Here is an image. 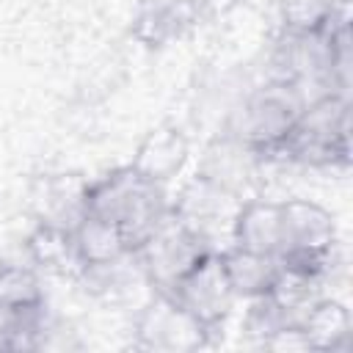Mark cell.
Segmentation results:
<instances>
[{"mask_svg": "<svg viewBox=\"0 0 353 353\" xmlns=\"http://www.w3.org/2000/svg\"><path fill=\"white\" fill-rule=\"evenodd\" d=\"M80 204L85 215L116 223L132 254L154 234V229L171 212L165 185L141 176L132 165H119L85 182Z\"/></svg>", "mask_w": 353, "mask_h": 353, "instance_id": "1", "label": "cell"}, {"mask_svg": "<svg viewBox=\"0 0 353 353\" xmlns=\"http://www.w3.org/2000/svg\"><path fill=\"white\" fill-rule=\"evenodd\" d=\"M273 163L345 168L350 163V99L325 91L306 102L295 127L273 154Z\"/></svg>", "mask_w": 353, "mask_h": 353, "instance_id": "2", "label": "cell"}, {"mask_svg": "<svg viewBox=\"0 0 353 353\" xmlns=\"http://www.w3.org/2000/svg\"><path fill=\"white\" fill-rule=\"evenodd\" d=\"M303 105L306 99L295 83L268 80L262 88H254L232 113L226 135L243 143L256 163H273V154L295 127Z\"/></svg>", "mask_w": 353, "mask_h": 353, "instance_id": "3", "label": "cell"}, {"mask_svg": "<svg viewBox=\"0 0 353 353\" xmlns=\"http://www.w3.org/2000/svg\"><path fill=\"white\" fill-rule=\"evenodd\" d=\"M281 210V245L279 262L292 270L312 276H328L336 248V221L334 215L309 199L279 201Z\"/></svg>", "mask_w": 353, "mask_h": 353, "instance_id": "4", "label": "cell"}, {"mask_svg": "<svg viewBox=\"0 0 353 353\" xmlns=\"http://www.w3.org/2000/svg\"><path fill=\"white\" fill-rule=\"evenodd\" d=\"M212 248L215 245L210 240H204L196 229L168 212V218L154 229V234L132 254V262L138 265L152 292H168L176 279Z\"/></svg>", "mask_w": 353, "mask_h": 353, "instance_id": "5", "label": "cell"}, {"mask_svg": "<svg viewBox=\"0 0 353 353\" xmlns=\"http://www.w3.org/2000/svg\"><path fill=\"white\" fill-rule=\"evenodd\" d=\"M132 336L135 347L149 353H193L215 342V336L196 317L163 292H152V301L141 306Z\"/></svg>", "mask_w": 353, "mask_h": 353, "instance_id": "6", "label": "cell"}, {"mask_svg": "<svg viewBox=\"0 0 353 353\" xmlns=\"http://www.w3.org/2000/svg\"><path fill=\"white\" fill-rule=\"evenodd\" d=\"M163 295L174 298L212 336H218V331L223 328V323H226V317L232 312V303L237 301L234 292H232V284L226 279V270L221 265L218 248H212L201 259H196L176 279V284Z\"/></svg>", "mask_w": 353, "mask_h": 353, "instance_id": "7", "label": "cell"}, {"mask_svg": "<svg viewBox=\"0 0 353 353\" xmlns=\"http://www.w3.org/2000/svg\"><path fill=\"white\" fill-rule=\"evenodd\" d=\"M240 201H237L234 193H226L223 188H218V185H212V182H207L204 176L196 174L182 188V193L171 201V212L215 245L212 229L221 226V221H226L232 226V218H234Z\"/></svg>", "mask_w": 353, "mask_h": 353, "instance_id": "8", "label": "cell"}, {"mask_svg": "<svg viewBox=\"0 0 353 353\" xmlns=\"http://www.w3.org/2000/svg\"><path fill=\"white\" fill-rule=\"evenodd\" d=\"M190 157V143H188V135L176 127V124H157L152 127L135 146V154L130 160V165L152 179V182H171L188 163Z\"/></svg>", "mask_w": 353, "mask_h": 353, "instance_id": "9", "label": "cell"}, {"mask_svg": "<svg viewBox=\"0 0 353 353\" xmlns=\"http://www.w3.org/2000/svg\"><path fill=\"white\" fill-rule=\"evenodd\" d=\"M229 245H237V248L254 251V254L279 256V245H281L279 201H265V199L240 201L237 212L232 218Z\"/></svg>", "mask_w": 353, "mask_h": 353, "instance_id": "10", "label": "cell"}, {"mask_svg": "<svg viewBox=\"0 0 353 353\" xmlns=\"http://www.w3.org/2000/svg\"><path fill=\"white\" fill-rule=\"evenodd\" d=\"M25 254H28V262L39 273H52V276H77L80 273L74 234H72V226H66V223L41 218L25 240Z\"/></svg>", "mask_w": 353, "mask_h": 353, "instance_id": "11", "label": "cell"}, {"mask_svg": "<svg viewBox=\"0 0 353 353\" xmlns=\"http://www.w3.org/2000/svg\"><path fill=\"white\" fill-rule=\"evenodd\" d=\"M72 234H74V251H77L80 270L108 268V265H116V262L132 256L121 229L105 218L83 212L77 218V223L72 226Z\"/></svg>", "mask_w": 353, "mask_h": 353, "instance_id": "12", "label": "cell"}, {"mask_svg": "<svg viewBox=\"0 0 353 353\" xmlns=\"http://www.w3.org/2000/svg\"><path fill=\"white\" fill-rule=\"evenodd\" d=\"M196 11L199 0H143L132 19V36L143 47H163L196 19Z\"/></svg>", "mask_w": 353, "mask_h": 353, "instance_id": "13", "label": "cell"}, {"mask_svg": "<svg viewBox=\"0 0 353 353\" xmlns=\"http://www.w3.org/2000/svg\"><path fill=\"white\" fill-rule=\"evenodd\" d=\"M306 347L309 350H325V353H336L345 350L350 345L353 336V317L350 309L336 301V298H317L301 317L298 323Z\"/></svg>", "mask_w": 353, "mask_h": 353, "instance_id": "14", "label": "cell"}, {"mask_svg": "<svg viewBox=\"0 0 353 353\" xmlns=\"http://www.w3.org/2000/svg\"><path fill=\"white\" fill-rule=\"evenodd\" d=\"M218 254H221V265L226 270L234 298L251 301V298H262L270 292V287L279 276V268H281L276 256L243 251L237 245H226Z\"/></svg>", "mask_w": 353, "mask_h": 353, "instance_id": "15", "label": "cell"}, {"mask_svg": "<svg viewBox=\"0 0 353 353\" xmlns=\"http://www.w3.org/2000/svg\"><path fill=\"white\" fill-rule=\"evenodd\" d=\"M254 154L237 143L232 135H221L218 141H212L207 149H204V157L199 163V176H204L207 182L223 188L226 193H240L243 182L248 179L251 174V165H254Z\"/></svg>", "mask_w": 353, "mask_h": 353, "instance_id": "16", "label": "cell"}, {"mask_svg": "<svg viewBox=\"0 0 353 353\" xmlns=\"http://www.w3.org/2000/svg\"><path fill=\"white\" fill-rule=\"evenodd\" d=\"M345 14L336 11V0H279L281 33L292 39H320Z\"/></svg>", "mask_w": 353, "mask_h": 353, "instance_id": "17", "label": "cell"}, {"mask_svg": "<svg viewBox=\"0 0 353 353\" xmlns=\"http://www.w3.org/2000/svg\"><path fill=\"white\" fill-rule=\"evenodd\" d=\"M0 306L22 314L44 306L41 273L33 265L0 262Z\"/></svg>", "mask_w": 353, "mask_h": 353, "instance_id": "18", "label": "cell"}, {"mask_svg": "<svg viewBox=\"0 0 353 353\" xmlns=\"http://www.w3.org/2000/svg\"><path fill=\"white\" fill-rule=\"evenodd\" d=\"M14 312H8V309H3L0 306V350H6V345H8V336H11V328H14Z\"/></svg>", "mask_w": 353, "mask_h": 353, "instance_id": "19", "label": "cell"}]
</instances>
